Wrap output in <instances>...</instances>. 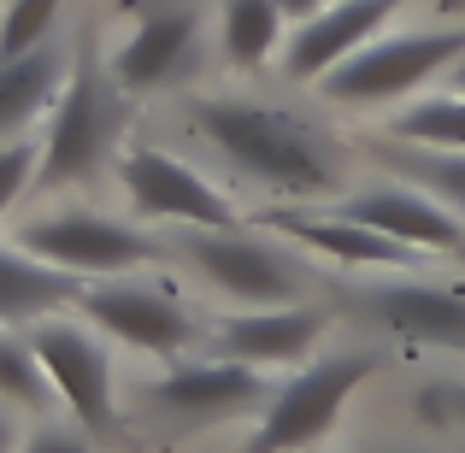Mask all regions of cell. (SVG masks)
Instances as JSON below:
<instances>
[{
  "label": "cell",
  "mask_w": 465,
  "mask_h": 453,
  "mask_svg": "<svg viewBox=\"0 0 465 453\" xmlns=\"http://www.w3.org/2000/svg\"><path fill=\"white\" fill-rule=\"evenodd\" d=\"M183 118L242 182L277 201H318V194H336L341 182V159L330 136L283 106L248 101V94H189Z\"/></svg>",
  "instance_id": "cell-1"
},
{
  "label": "cell",
  "mask_w": 465,
  "mask_h": 453,
  "mask_svg": "<svg viewBox=\"0 0 465 453\" xmlns=\"http://www.w3.org/2000/svg\"><path fill=\"white\" fill-rule=\"evenodd\" d=\"M118 124H124V89H118L113 71L94 59V47L77 42L71 47L65 94H59L54 118H47L35 182H42V189H71V182H89L94 171H106Z\"/></svg>",
  "instance_id": "cell-2"
},
{
  "label": "cell",
  "mask_w": 465,
  "mask_h": 453,
  "mask_svg": "<svg viewBox=\"0 0 465 453\" xmlns=\"http://www.w3.org/2000/svg\"><path fill=\"white\" fill-rule=\"evenodd\" d=\"M465 59V24H436V30H383L348 54L336 71L318 77V89L336 106H395L412 89H424L430 77H448Z\"/></svg>",
  "instance_id": "cell-3"
},
{
  "label": "cell",
  "mask_w": 465,
  "mask_h": 453,
  "mask_svg": "<svg viewBox=\"0 0 465 453\" xmlns=\"http://www.w3.org/2000/svg\"><path fill=\"white\" fill-rule=\"evenodd\" d=\"M377 365H383V353H371V348H348V353H330V359L301 365L283 389H272V400L260 407L242 453H307V448H318L330 430H336L348 395L377 371Z\"/></svg>",
  "instance_id": "cell-4"
},
{
  "label": "cell",
  "mask_w": 465,
  "mask_h": 453,
  "mask_svg": "<svg viewBox=\"0 0 465 453\" xmlns=\"http://www.w3.org/2000/svg\"><path fill=\"white\" fill-rule=\"evenodd\" d=\"M18 248L71 277H130L171 253L165 236L130 224V218H113V212H89V206H59V212L30 218L18 230Z\"/></svg>",
  "instance_id": "cell-5"
},
{
  "label": "cell",
  "mask_w": 465,
  "mask_h": 453,
  "mask_svg": "<svg viewBox=\"0 0 465 453\" xmlns=\"http://www.w3.org/2000/svg\"><path fill=\"white\" fill-rule=\"evenodd\" d=\"M177 253L230 306H289V300H301V283H307V271L277 241L248 236L242 224L236 230H183Z\"/></svg>",
  "instance_id": "cell-6"
},
{
  "label": "cell",
  "mask_w": 465,
  "mask_h": 453,
  "mask_svg": "<svg viewBox=\"0 0 465 453\" xmlns=\"http://www.w3.org/2000/svg\"><path fill=\"white\" fill-rule=\"evenodd\" d=\"M118 189H124L130 212L153 218V224L177 230H236L242 212L206 171H194L189 159L153 148V142H130L118 153Z\"/></svg>",
  "instance_id": "cell-7"
},
{
  "label": "cell",
  "mask_w": 465,
  "mask_h": 453,
  "mask_svg": "<svg viewBox=\"0 0 465 453\" xmlns=\"http://www.w3.org/2000/svg\"><path fill=\"white\" fill-rule=\"evenodd\" d=\"M30 348L35 359L47 365L54 377V395L65 400V412L83 424L89 436H118V383H113V353L106 341L89 330V318H65V312H47L35 318L30 330Z\"/></svg>",
  "instance_id": "cell-8"
},
{
  "label": "cell",
  "mask_w": 465,
  "mask_h": 453,
  "mask_svg": "<svg viewBox=\"0 0 465 453\" xmlns=\"http://www.w3.org/2000/svg\"><path fill=\"white\" fill-rule=\"evenodd\" d=\"M348 306L412 348L465 353V289L430 271H371V283H348Z\"/></svg>",
  "instance_id": "cell-9"
},
{
  "label": "cell",
  "mask_w": 465,
  "mask_h": 453,
  "mask_svg": "<svg viewBox=\"0 0 465 453\" xmlns=\"http://www.w3.org/2000/svg\"><path fill=\"white\" fill-rule=\"evenodd\" d=\"M272 400V383L260 377V365L224 359V353H206V359H183L171 371H159L142 383V407L153 419H165L171 430H213L224 419H248Z\"/></svg>",
  "instance_id": "cell-10"
},
{
  "label": "cell",
  "mask_w": 465,
  "mask_h": 453,
  "mask_svg": "<svg viewBox=\"0 0 465 453\" xmlns=\"http://www.w3.org/2000/svg\"><path fill=\"white\" fill-rule=\"evenodd\" d=\"M77 312L89 318L101 336L124 341L136 353H153V359H177L201 324L194 312L171 295L165 283H142V277H113V283H94L77 295Z\"/></svg>",
  "instance_id": "cell-11"
},
{
  "label": "cell",
  "mask_w": 465,
  "mask_h": 453,
  "mask_svg": "<svg viewBox=\"0 0 465 453\" xmlns=\"http://www.w3.org/2000/svg\"><path fill=\"white\" fill-rule=\"evenodd\" d=\"M194 47H201V6L194 0H153L118 35V47L106 54V71L124 94H153L183 83V71L194 65Z\"/></svg>",
  "instance_id": "cell-12"
},
{
  "label": "cell",
  "mask_w": 465,
  "mask_h": 453,
  "mask_svg": "<svg viewBox=\"0 0 465 453\" xmlns=\"http://www.w3.org/2000/svg\"><path fill=\"white\" fill-rule=\"evenodd\" d=\"M330 212H341V218H353V224L377 230V236L407 241V248L430 253V260H436V253L454 260V253L465 248V218L448 212L442 201H430L419 182H401V177H389V171L377 182H365V189L336 194Z\"/></svg>",
  "instance_id": "cell-13"
},
{
  "label": "cell",
  "mask_w": 465,
  "mask_h": 453,
  "mask_svg": "<svg viewBox=\"0 0 465 453\" xmlns=\"http://www.w3.org/2000/svg\"><path fill=\"white\" fill-rule=\"evenodd\" d=\"M324 336V312L289 300V306H230L206 324V348L242 365H301Z\"/></svg>",
  "instance_id": "cell-14"
},
{
  "label": "cell",
  "mask_w": 465,
  "mask_h": 453,
  "mask_svg": "<svg viewBox=\"0 0 465 453\" xmlns=\"http://www.w3.org/2000/svg\"><path fill=\"white\" fill-rule=\"evenodd\" d=\"M272 236H289L301 248L324 253V260H341L353 271H430V253L407 248L395 236H377V230L353 224L341 212H295V206H277V212L260 218Z\"/></svg>",
  "instance_id": "cell-15"
},
{
  "label": "cell",
  "mask_w": 465,
  "mask_h": 453,
  "mask_svg": "<svg viewBox=\"0 0 465 453\" xmlns=\"http://www.w3.org/2000/svg\"><path fill=\"white\" fill-rule=\"evenodd\" d=\"M407 6V0H330L318 18L295 24L283 42V71L295 83H318L324 71H336L348 54H360L371 35L389 30V18Z\"/></svg>",
  "instance_id": "cell-16"
},
{
  "label": "cell",
  "mask_w": 465,
  "mask_h": 453,
  "mask_svg": "<svg viewBox=\"0 0 465 453\" xmlns=\"http://www.w3.org/2000/svg\"><path fill=\"white\" fill-rule=\"evenodd\" d=\"M71 77V47L42 42L18 59H0V142H18L42 113H54Z\"/></svg>",
  "instance_id": "cell-17"
},
{
  "label": "cell",
  "mask_w": 465,
  "mask_h": 453,
  "mask_svg": "<svg viewBox=\"0 0 465 453\" xmlns=\"http://www.w3.org/2000/svg\"><path fill=\"white\" fill-rule=\"evenodd\" d=\"M83 283L24 248H0V324H35L47 312L77 306Z\"/></svg>",
  "instance_id": "cell-18"
},
{
  "label": "cell",
  "mask_w": 465,
  "mask_h": 453,
  "mask_svg": "<svg viewBox=\"0 0 465 453\" xmlns=\"http://www.w3.org/2000/svg\"><path fill=\"white\" fill-rule=\"evenodd\" d=\"M283 6L277 0H218V54L230 71H260L283 54Z\"/></svg>",
  "instance_id": "cell-19"
},
{
  "label": "cell",
  "mask_w": 465,
  "mask_h": 453,
  "mask_svg": "<svg viewBox=\"0 0 465 453\" xmlns=\"http://www.w3.org/2000/svg\"><path fill=\"white\" fill-rule=\"evenodd\" d=\"M371 159L401 182H419L430 201H442L448 212L465 218V153L454 148H419V142H371Z\"/></svg>",
  "instance_id": "cell-20"
},
{
  "label": "cell",
  "mask_w": 465,
  "mask_h": 453,
  "mask_svg": "<svg viewBox=\"0 0 465 453\" xmlns=\"http://www.w3.org/2000/svg\"><path fill=\"white\" fill-rule=\"evenodd\" d=\"M54 377L35 359L30 336H6L0 330V407L30 412V419H54Z\"/></svg>",
  "instance_id": "cell-21"
},
{
  "label": "cell",
  "mask_w": 465,
  "mask_h": 453,
  "mask_svg": "<svg viewBox=\"0 0 465 453\" xmlns=\"http://www.w3.org/2000/svg\"><path fill=\"white\" fill-rule=\"evenodd\" d=\"M401 142H419V148H454L465 153V94H430V101H412L389 118Z\"/></svg>",
  "instance_id": "cell-22"
},
{
  "label": "cell",
  "mask_w": 465,
  "mask_h": 453,
  "mask_svg": "<svg viewBox=\"0 0 465 453\" xmlns=\"http://www.w3.org/2000/svg\"><path fill=\"white\" fill-rule=\"evenodd\" d=\"M59 6L65 0H6V12H0V59H18L30 47L54 42Z\"/></svg>",
  "instance_id": "cell-23"
},
{
  "label": "cell",
  "mask_w": 465,
  "mask_h": 453,
  "mask_svg": "<svg viewBox=\"0 0 465 453\" xmlns=\"http://www.w3.org/2000/svg\"><path fill=\"white\" fill-rule=\"evenodd\" d=\"M42 171V142H0V218L18 206V194Z\"/></svg>",
  "instance_id": "cell-24"
},
{
  "label": "cell",
  "mask_w": 465,
  "mask_h": 453,
  "mask_svg": "<svg viewBox=\"0 0 465 453\" xmlns=\"http://www.w3.org/2000/svg\"><path fill=\"white\" fill-rule=\"evenodd\" d=\"M18 453H94V448H89V430H83V424L35 419V430L18 442Z\"/></svg>",
  "instance_id": "cell-25"
},
{
  "label": "cell",
  "mask_w": 465,
  "mask_h": 453,
  "mask_svg": "<svg viewBox=\"0 0 465 453\" xmlns=\"http://www.w3.org/2000/svg\"><path fill=\"white\" fill-rule=\"evenodd\" d=\"M419 412L436 424H465V383H436L419 395Z\"/></svg>",
  "instance_id": "cell-26"
},
{
  "label": "cell",
  "mask_w": 465,
  "mask_h": 453,
  "mask_svg": "<svg viewBox=\"0 0 465 453\" xmlns=\"http://www.w3.org/2000/svg\"><path fill=\"white\" fill-rule=\"evenodd\" d=\"M277 6H283L289 24H307V18H318V12L330 6V0H277Z\"/></svg>",
  "instance_id": "cell-27"
},
{
  "label": "cell",
  "mask_w": 465,
  "mask_h": 453,
  "mask_svg": "<svg viewBox=\"0 0 465 453\" xmlns=\"http://www.w3.org/2000/svg\"><path fill=\"white\" fill-rule=\"evenodd\" d=\"M18 419H12V407H0V453H18Z\"/></svg>",
  "instance_id": "cell-28"
},
{
  "label": "cell",
  "mask_w": 465,
  "mask_h": 453,
  "mask_svg": "<svg viewBox=\"0 0 465 453\" xmlns=\"http://www.w3.org/2000/svg\"><path fill=\"white\" fill-rule=\"evenodd\" d=\"M448 83H454V94H465V59H460L454 71H448Z\"/></svg>",
  "instance_id": "cell-29"
},
{
  "label": "cell",
  "mask_w": 465,
  "mask_h": 453,
  "mask_svg": "<svg viewBox=\"0 0 465 453\" xmlns=\"http://www.w3.org/2000/svg\"><path fill=\"white\" fill-rule=\"evenodd\" d=\"M436 6H442V12H465V0H436Z\"/></svg>",
  "instance_id": "cell-30"
},
{
  "label": "cell",
  "mask_w": 465,
  "mask_h": 453,
  "mask_svg": "<svg viewBox=\"0 0 465 453\" xmlns=\"http://www.w3.org/2000/svg\"><path fill=\"white\" fill-rule=\"evenodd\" d=\"M454 260H460V265H465V248H460V253H454Z\"/></svg>",
  "instance_id": "cell-31"
}]
</instances>
